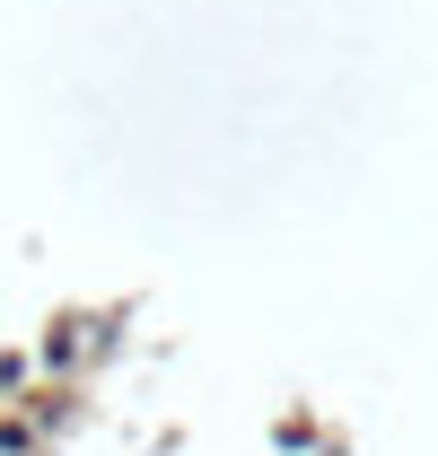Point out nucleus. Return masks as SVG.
<instances>
[{
  "label": "nucleus",
  "mask_w": 438,
  "mask_h": 456,
  "mask_svg": "<svg viewBox=\"0 0 438 456\" xmlns=\"http://www.w3.org/2000/svg\"><path fill=\"white\" fill-rule=\"evenodd\" d=\"M0 456H36V430L27 421H0Z\"/></svg>",
  "instance_id": "f257e3e1"
},
{
  "label": "nucleus",
  "mask_w": 438,
  "mask_h": 456,
  "mask_svg": "<svg viewBox=\"0 0 438 456\" xmlns=\"http://www.w3.org/2000/svg\"><path fill=\"white\" fill-rule=\"evenodd\" d=\"M18 378H27V360H0V387H18Z\"/></svg>",
  "instance_id": "f03ea898"
}]
</instances>
